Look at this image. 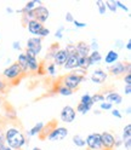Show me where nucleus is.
Returning a JSON list of instances; mask_svg holds the SVG:
<instances>
[{"mask_svg":"<svg viewBox=\"0 0 131 150\" xmlns=\"http://www.w3.org/2000/svg\"><path fill=\"white\" fill-rule=\"evenodd\" d=\"M4 136H5V144L12 150H21L27 143L24 133L17 127H9Z\"/></svg>","mask_w":131,"mask_h":150,"instance_id":"f257e3e1","label":"nucleus"},{"mask_svg":"<svg viewBox=\"0 0 131 150\" xmlns=\"http://www.w3.org/2000/svg\"><path fill=\"white\" fill-rule=\"evenodd\" d=\"M23 75L21 68H20V65H18L16 62L11 63L9 67H6L4 70H3V79L7 82V81H14V80H17V79H20L21 76Z\"/></svg>","mask_w":131,"mask_h":150,"instance_id":"f03ea898","label":"nucleus"},{"mask_svg":"<svg viewBox=\"0 0 131 150\" xmlns=\"http://www.w3.org/2000/svg\"><path fill=\"white\" fill-rule=\"evenodd\" d=\"M83 78L84 76H78V75L73 73H68L67 75H64L62 78L61 83L63 86L70 88L72 91H75L80 86V83H83Z\"/></svg>","mask_w":131,"mask_h":150,"instance_id":"7ed1b4c3","label":"nucleus"},{"mask_svg":"<svg viewBox=\"0 0 131 150\" xmlns=\"http://www.w3.org/2000/svg\"><path fill=\"white\" fill-rule=\"evenodd\" d=\"M68 134H69V131L67 127L56 126L51 129V132L48 134L46 139H48L49 142H61V140L67 138Z\"/></svg>","mask_w":131,"mask_h":150,"instance_id":"20e7f679","label":"nucleus"},{"mask_svg":"<svg viewBox=\"0 0 131 150\" xmlns=\"http://www.w3.org/2000/svg\"><path fill=\"white\" fill-rule=\"evenodd\" d=\"M32 15H33V20L38 21L39 23L44 24L46 21L49 20L50 17V11L49 8L45 5H40V6H35L32 10Z\"/></svg>","mask_w":131,"mask_h":150,"instance_id":"39448f33","label":"nucleus"},{"mask_svg":"<svg viewBox=\"0 0 131 150\" xmlns=\"http://www.w3.org/2000/svg\"><path fill=\"white\" fill-rule=\"evenodd\" d=\"M85 145L88 146V150H103L101 143V133H90L85 139Z\"/></svg>","mask_w":131,"mask_h":150,"instance_id":"423d86ee","label":"nucleus"},{"mask_svg":"<svg viewBox=\"0 0 131 150\" xmlns=\"http://www.w3.org/2000/svg\"><path fill=\"white\" fill-rule=\"evenodd\" d=\"M27 50H31L36 56L40 54L43 51V39L39 36H31L27 40Z\"/></svg>","mask_w":131,"mask_h":150,"instance_id":"0eeeda50","label":"nucleus"},{"mask_svg":"<svg viewBox=\"0 0 131 150\" xmlns=\"http://www.w3.org/2000/svg\"><path fill=\"white\" fill-rule=\"evenodd\" d=\"M60 117H61V121L64 124H70L73 122L74 120L77 119V112H75V109L70 105H66L62 108L61 110V114H60Z\"/></svg>","mask_w":131,"mask_h":150,"instance_id":"6e6552de","label":"nucleus"},{"mask_svg":"<svg viewBox=\"0 0 131 150\" xmlns=\"http://www.w3.org/2000/svg\"><path fill=\"white\" fill-rule=\"evenodd\" d=\"M101 143H102V148L103 150H114V143H115V136L105 131V132L101 133Z\"/></svg>","mask_w":131,"mask_h":150,"instance_id":"1a4fd4ad","label":"nucleus"},{"mask_svg":"<svg viewBox=\"0 0 131 150\" xmlns=\"http://www.w3.org/2000/svg\"><path fill=\"white\" fill-rule=\"evenodd\" d=\"M26 58H27V63H28V70L29 71H38L40 64L38 61V56L34 52H32L31 50H26L24 51Z\"/></svg>","mask_w":131,"mask_h":150,"instance_id":"9d476101","label":"nucleus"},{"mask_svg":"<svg viewBox=\"0 0 131 150\" xmlns=\"http://www.w3.org/2000/svg\"><path fill=\"white\" fill-rule=\"evenodd\" d=\"M107 79H108V73L101 68H97V69L93 70L89 78V80L93 83H96V85H101V83L106 82Z\"/></svg>","mask_w":131,"mask_h":150,"instance_id":"9b49d317","label":"nucleus"},{"mask_svg":"<svg viewBox=\"0 0 131 150\" xmlns=\"http://www.w3.org/2000/svg\"><path fill=\"white\" fill-rule=\"evenodd\" d=\"M108 71L113 76H120V75H125L126 69H125V62H115L114 64L108 65Z\"/></svg>","mask_w":131,"mask_h":150,"instance_id":"f8f14e48","label":"nucleus"},{"mask_svg":"<svg viewBox=\"0 0 131 150\" xmlns=\"http://www.w3.org/2000/svg\"><path fill=\"white\" fill-rule=\"evenodd\" d=\"M68 56H69L68 52L64 49H60L57 52L55 53L53 58H52V63L56 65V67H63L64 63L68 59Z\"/></svg>","mask_w":131,"mask_h":150,"instance_id":"ddd939ff","label":"nucleus"},{"mask_svg":"<svg viewBox=\"0 0 131 150\" xmlns=\"http://www.w3.org/2000/svg\"><path fill=\"white\" fill-rule=\"evenodd\" d=\"M105 95V99L106 102L110 103V104H115V105H119L123 103V97H121L120 93H118L117 91H107L106 93H103Z\"/></svg>","mask_w":131,"mask_h":150,"instance_id":"4468645a","label":"nucleus"},{"mask_svg":"<svg viewBox=\"0 0 131 150\" xmlns=\"http://www.w3.org/2000/svg\"><path fill=\"white\" fill-rule=\"evenodd\" d=\"M90 47L86 41H78L75 44V53L78 57H88L90 54Z\"/></svg>","mask_w":131,"mask_h":150,"instance_id":"2eb2a0df","label":"nucleus"},{"mask_svg":"<svg viewBox=\"0 0 131 150\" xmlns=\"http://www.w3.org/2000/svg\"><path fill=\"white\" fill-rule=\"evenodd\" d=\"M44 122H41V121H39V122H36L31 129H28L27 132H26V139H27V142H29V139L32 138V137H34V136H36L38 134L39 136V133L41 132V129H43V127H44Z\"/></svg>","mask_w":131,"mask_h":150,"instance_id":"dca6fc26","label":"nucleus"},{"mask_svg":"<svg viewBox=\"0 0 131 150\" xmlns=\"http://www.w3.org/2000/svg\"><path fill=\"white\" fill-rule=\"evenodd\" d=\"M43 27H44V24L39 23L38 21L32 20V21L28 22V24H27V29H28V32H29L33 36H38V35H39V32L43 29Z\"/></svg>","mask_w":131,"mask_h":150,"instance_id":"f3484780","label":"nucleus"},{"mask_svg":"<svg viewBox=\"0 0 131 150\" xmlns=\"http://www.w3.org/2000/svg\"><path fill=\"white\" fill-rule=\"evenodd\" d=\"M63 68L67 69V70H73V69L78 68V56H77V53H73V54L68 56V59L64 63Z\"/></svg>","mask_w":131,"mask_h":150,"instance_id":"a211bd4d","label":"nucleus"},{"mask_svg":"<svg viewBox=\"0 0 131 150\" xmlns=\"http://www.w3.org/2000/svg\"><path fill=\"white\" fill-rule=\"evenodd\" d=\"M105 63L107 65H112V64H114L115 62L119 61V52L115 51V50H109L106 56H105Z\"/></svg>","mask_w":131,"mask_h":150,"instance_id":"6ab92c4d","label":"nucleus"},{"mask_svg":"<svg viewBox=\"0 0 131 150\" xmlns=\"http://www.w3.org/2000/svg\"><path fill=\"white\" fill-rule=\"evenodd\" d=\"M16 63H17L18 65H20V68H21V70H22L23 75L29 71V70H28V63H27V58H26L24 52H20V54H18V57H17Z\"/></svg>","mask_w":131,"mask_h":150,"instance_id":"aec40b11","label":"nucleus"},{"mask_svg":"<svg viewBox=\"0 0 131 150\" xmlns=\"http://www.w3.org/2000/svg\"><path fill=\"white\" fill-rule=\"evenodd\" d=\"M89 58V63H90V67L91 65H96V64H100L102 62V54L100 51H91L90 54L88 56Z\"/></svg>","mask_w":131,"mask_h":150,"instance_id":"412c9836","label":"nucleus"},{"mask_svg":"<svg viewBox=\"0 0 131 150\" xmlns=\"http://www.w3.org/2000/svg\"><path fill=\"white\" fill-rule=\"evenodd\" d=\"M56 126H57V125H56V121H55V120L50 121L48 125H44V127H43V129H41V132L39 133L40 139H46L48 134L51 132V129H52L53 127H56Z\"/></svg>","mask_w":131,"mask_h":150,"instance_id":"4be33fe9","label":"nucleus"},{"mask_svg":"<svg viewBox=\"0 0 131 150\" xmlns=\"http://www.w3.org/2000/svg\"><path fill=\"white\" fill-rule=\"evenodd\" d=\"M40 5H44L43 1H40V0H31V1L26 3V5L23 6V8H21V12H22V13L29 12V11L33 10L35 6H40ZM22 13H21V15H22Z\"/></svg>","mask_w":131,"mask_h":150,"instance_id":"5701e85b","label":"nucleus"},{"mask_svg":"<svg viewBox=\"0 0 131 150\" xmlns=\"http://www.w3.org/2000/svg\"><path fill=\"white\" fill-rule=\"evenodd\" d=\"M53 92H55V93H58V95H61V96H66V97H67V96H70V95H73V93H74V91H72L70 88L63 86L61 82L55 87Z\"/></svg>","mask_w":131,"mask_h":150,"instance_id":"b1692460","label":"nucleus"},{"mask_svg":"<svg viewBox=\"0 0 131 150\" xmlns=\"http://www.w3.org/2000/svg\"><path fill=\"white\" fill-rule=\"evenodd\" d=\"M72 142L77 148H84L85 146V139H84L81 136H79V134L73 136L72 137Z\"/></svg>","mask_w":131,"mask_h":150,"instance_id":"393cba45","label":"nucleus"},{"mask_svg":"<svg viewBox=\"0 0 131 150\" xmlns=\"http://www.w3.org/2000/svg\"><path fill=\"white\" fill-rule=\"evenodd\" d=\"M78 68L84 69V70H89L90 68V63L88 57H78Z\"/></svg>","mask_w":131,"mask_h":150,"instance_id":"a878e982","label":"nucleus"},{"mask_svg":"<svg viewBox=\"0 0 131 150\" xmlns=\"http://www.w3.org/2000/svg\"><path fill=\"white\" fill-rule=\"evenodd\" d=\"M131 139V124H127L124 129H123V134H121V140L123 143L126 142V140H130Z\"/></svg>","mask_w":131,"mask_h":150,"instance_id":"bb28decb","label":"nucleus"},{"mask_svg":"<svg viewBox=\"0 0 131 150\" xmlns=\"http://www.w3.org/2000/svg\"><path fill=\"white\" fill-rule=\"evenodd\" d=\"M58 50H60V45H58V44H52V45L50 46V49H49V52L46 53L45 59H52L53 56H55V53L57 52Z\"/></svg>","mask_w":131,"mask_h":150,"instance_id":"cd10ccee","label":"nucleus"},{"mask_svg":"<svg viewBox=\"0 0 131 150\" xmlns=\"http://www.w3.org/2000/svg\"><path fill=\"white\" fill-rule=\"evenodd\" d=\"M92 109L91 105H88V104H83V103H79V104L77 105V110L75 112H79V114H83V115H85L88 114V112Z\"/></svg>","mask_w":131,"mask_h":150,"instance_id":"c85d7f7f","label":"nucleus"},{"mask_svg":"<svg viewBox=\"0 0 131 150\" xmlns=\"http://www.w3.org/2000/svg\"><path fill=\"white\" fill-rule=\"evenodd\" d=\"M45 73L49 74L50 76H56V74H57V67H56V65H55L52 62H50V63L45 67Z\"/></svg>","mask_w":131,"mask_h":150,"instance_id":"c756f323","label":"nucleus"},{"mask_svg":"<svg viewBox=\"0 0 131 150\" xmlns=\"http://www.w3.org/2000/svg\"><path fill=\"white\" fill-rule=\"evenodd\" d=\"M105 5H106V7H107V10L110 11V12L115 13V12L118 11V7H117V5H115L114 0H107V1H105Z\"/></svg>","mask_w":131,"mask_h":150,"instance_id":"7c9ffc66","label":"nucleus"},{"mask_svg":"<svg viewBox=\"0 0 131 150\" xmlns=\"http://www.w3.org/2000/svg\"><path fill=\"white\" fill-rule=\"evenodd\" d=\"M79 103H83V104H88V105L93 107V102L91 99V95H89V93H84V95L81 96V98H80Z\"/></svg>","mask_w":131,"mask_h":150,"instance_id":"2f4dec72","label":"nucleus"},{"mask_svg":"<svg viewBox=\"0 0 131 150\" xmlns=\"http://www.w3.org/2000/svg\"><path fill=\"white\" fill-rule=\"evenodd\" d=\"M96 6L98 8V13L100 15H106L107 7L105 5V1H102V0H97V1H96Z\"/></svg>","mask_w":131,"mask_h":150,"instance_id":"473e14b6","label":"nucleus"},{"mask_svg":"<svg viewBox=\"0 0 131 150\" xmlns=\"http://www.w3.org/2000/svg\"><path fill=\"white\" fill-rule=\"evenodd\" d=\"M91 99L93 102V104H95V103H102V102L106 100L103 93H95L93 96H91Z\"/></svg>","mask_w":131,"mask_h":150,"instance_id":"72a5a7b5","label":"nucleus"},{"mask_svg":"<svg viewBox=\"0 0 131 150\" xmlns=\"http://www.w3.org/2000/svg\"><path fill=\"white\" fill-rule=\"evenodd\" d=\"M112 109H113V104H110V103H108L106 100L100 103V110L101 111H110Z\"/></svg>","mask_w":131,"mask_h":150,"instance_id":"f704fd0d","label":"nucleus"},{"mask_svg":"<svg viewBox=\"0 0 131 150\" xmlns=\"http://www.w3.org/2000/svg\"><path fill=\"white\" fill-rule=\"evenodd\" d=\"M89 47H90V51H98V49H100V45H98V41H97V39H91V42L89 44Z\"/></svg>","mask_w":131,"mask_h":150,"instance_id":"c9c22d12","label":"nucleus"},{"mask_svg":"<svg viewBox=\"0 0 131 150\" xmlns=\"http://www.w3.org/2000/svg\"><path fill=\"white\" fill-rule=\"evenodd\" d=\"M70 73L78 75V76H88V70H84V69H80V68H77V69H73Z\"/></svg>","mask_w":131,"mask_h":150,"instance_id":"e433bc0d","label":"nucleus"},{"mask_svg":"<svg viewBox=\"0 0 131 150\" xmlns=\"http://www.w3.org/2000/svg\"><path fill=\"white\" fill-rule=\"evenodd\" d=\"M66 51L68 52V54H73V53H75V44H73V42H69L67 46H66Z\"/></svg>","mask_w":131,"mask_h":150,"instance_id":"4c0bfd02","label":"nucleus"},{"mask_svg":"<svg viewBox=\"0 0 131 150\" xmlns=\"http://www.w3.org/2000/svg\"><path fill=\"white\" fill-rule=\"evenodd\" d=\"M7 88V82L3 79V76L0 75V93H4Z\"/></svg>","mask_w":131,"mask_h":150,"instance_id":"58836bf2","label":"nucleus"},{"mask_svg":"<svg viewBox=\"0 0 131 150\" xmlns=\"http://www.w3.org/2000/svg\"><path fill=\"white\" fill-rule=\"evenodd\" d=\"M63 32H64V25H60L58 29L55 32V36L57 38V39H62L63 38Z\"/></svg>","mask_w":131,"mask_h":150,"instance_id":"ea45409f","label":"nucleus"},{"mask_svg":"<svg viewBox=\"0 0 131 150\" xmlns=\"http://www.w3.org/2000/svg\"><path fill=\"white\" fill-rule=\"evenodd\" d=\"M50 34V29H49V28H46V27H43V29L39 32V38H41V39H43V38H46V36H48Z\"/></svg>","mask_w":131,"mask_h":150,"instance_id":"a19ab883","label":"nucleus"},{"mask_svg":"<svg viewBox=\"0 0 131 150\" xmlns=\"http://www.w3.org/2000/svg\"><path fill=\"white\" fill-rule=\"evenodd\" d=\"M114 46H115V49H117V50H123V49L125 47V42H124L123 40L118 39V40H115ZM117 50H115V51H117Z\"/></svg>","mask_w":131,"mask_h":150,"instance_id":"79ce46f5","label":"nucleus"},{"mask_svg":"<svg viewBox=\"0 0 131 150\" xmlns=\"http://www.w3.org/2000/svg\"><path fill=\"white\" fill-rule=\"evenodd\" d=\"M12 49H14L15 51H18V52H21V51H22V45H21V42L18 41V40L14 41V42H12Z\"/></svg>","mask_w":131,"mask_h":150,"instance_id":"37998d69","label":"nucleus"},{"mask_svg":"<svg viewBox=\"0 0 131 150\" xmlns=\"http://www.w3.org/2000/svg\"><path fill=\"white\" fill-rule=\"evenodd\" d=\"M73 24H74V27H75L77 29H81V28H85V27H86V23L80 22V21H77V20L73 21Z\"/></svg>","mask_w":131,"mask_h":150,"instance_id":"c03bdc74","label":"nucleus"},{"mask_svg":"<svg viewBox=\"0 0 131 150\" xmlns=\"http://www.w3.org/2000/svg\"><path fill=\"white\" fill-rule=\"evenodd\" d=\"M115 5H117V7H118V8H121V10H123V11L129 12V7H127L125 4L121 3V1H115Z\"/></svg>","mask_w":131,"mask_h":150,"instance_id":"a18cd8bd","label":"nucleus"},{"mask_svg":"<svg viewBox=\"0 0 131 150\" xmlns=\"http://www.w3.org/2000/svg\"><path fill=\"white\" fill-rule=\"evenodd\" d=\"M110 112H112V115H113L114 117H117V119H121L123 116H121V112H120V110H118V109H115V108H113L110 110Z\"/></svg>","mask_w":131,"mask_h":150,"instance_id":"49530a36","label":"nucleus"},{"mask_svg":"<svg viewBox=\"0 0 131 150\" xmlns=\"http://www.w3.org/2000/svg\"><path fill=\"white\" fill-rule=\"evenodd\" d=\"M64 18H66V21H67L68 23H73V21H74V16H73L72 12H66Z\"/></svg>","mask_w":131,"mask_h":150,"instance_id":"de8ad7c7","label":"nucleus"},{"mask_svg":"<svg viewBox=\"0 0 131 150\" xmlns=\"http://www.w3.org/2000/svg\"><path fill=\"white\" fill-rule=\"evenodd\" d=\"M123 80L125 82V85H131V74H125L123 75Z\"/></svg>","mask_w":131,"mask_h":150,"instance_id":"09e8293b","label":"nucleus"},{"mask_svg":"<svg viewBox=\"0 0 131 150\" xmlns=\"http://www.w3.org/2000/svg\"><path fill=\"white\" fill-rule=\"evenodd\" d=\"M123 145V140H121V138L119 137H115V143H114V148H119Z\"/></svg>","mask_w":131,"mask_h":150,"instance_id":"8fccbe9b","label":"nucleus"},{"mask_svg":"<svg viewBox=\"0 0 131 150\" xmlns=\"http://www.w3.org/2000/svg\"><path fill=\"white\" fill-rule=\"evenodd\" d=\"M124 92H125L126 96H130V95H131V85H125Z\"/></svg>","mask_w":131,"mask_h":150,"instance_id":"3c124183","label":"nucleus"},{"mask_svg":"<svg viewBox=\"0 0 131 150\" xmlns=\"http://www.w3.org/2000/svg\"><path fill=\"white\" fill-rule=\"evenodd\" d=\"M123 144H124V146H125L126 150H130L131 149V139L130 140H126V142H124Z\"/></svg>","mask_w":131,"mask_h":150,"instance_id":"603ef678","label":"nucleus"},{"mask_svg":"<svg viewBox=\"0 0 131 150\" xmlns=\"http://www.w3.org/2000/svg\"><path fill=\"white\" fill-rule=\"evenodd\" d=\"M0 143L5 144V136H4V133H3L1 129H0Z\"/></svg>","mask_w":131,"mask_h":150,"instance_id":"864d4df0","label":"nucleus"},{"mask_svg":"<svg viewBox=\"0 0 131 150\" xmlns=\"http://www.w3.org/2000/svg\"><path fill=\"white\" fill-rule=\"evenodd\" d=\"M125 49H126L127 51L131 50V40H127V41H126V44H125Z\"/></svg>","mask_w":131,"mask_h":150,"instance_id":"5fc2aeb1","label":"nucleus"},{"mask_svg":"<svg viewBox=\"0 0 131 150\" xmlns=\"http://www.w3.org/2000/svg\"><path fill=\"white\" fill-rule=\"evenodd\" d=\"M6 12H7L9 15H11V13H14L15 11H14V8H12V7H10V6H7V7H6Z\"/></svg>","mask_w":131,"mask_h":150,"instance_id":"6e6d98bb","label":"nucleus"},{"mask_svg":"<svg viewBox=\"0 0 131 150\" xmlns=\"http://www.w3.org/2000/svg\"><path fill=\"white\" fill-rule=\"evenodd\" d=\"M93 112H95V115H100L102 111H101L100 109H95V110H93Z\"/></svg>","mask_w":131,"mask_h":150,"instance_id":"4d7b16f0","label":"nucleus"},{"mask_svg":"<svg viewBox=\"0 0 131 150\" xmlns=\"http://www.w3.org/2000/svg\"><path fill=\"white\" fill-rule=\"evenodd\" d=\"M126 114H127V115H130V114H131V107H130V105L126 108Z\"/></svg>","mask_w":131,"mask_h":150,"instance_id":"13d9d810","label":"nucleus"},{"mask_svg":"<svg viewBox=\"0 0 131 150\" xmlns=\"http://www.w3.org/2000/svg\"><path fill=\"white\" fill-rule=\"evenodd\" d=\"M32 150H43V149H41V148H39V146H34Z\"/></svg>","mask_w":131,"mask_h":150,"instance_id":"bf43d9fd","label":"nucleus"},{"mask_svg":"<svg viewBox=\"0 0 131 150\" xmlns=\"http://www.w3.org/2000/svg\"><path fill=\"white\" fill-rule=\"evenodd\" d=\"M0 104H1V98H0Z\"/></svg>","mask_w":131,"mask_h":150,"instance_id":"052dcab7","label":"nucleus"},{"mask_svg":"<svg viewBox=\"0 0 131 150\" xmlns=\"http://www.w3.org/2000/svg\"><path fill=\"white\" fill-rule=\"evenodd\" d=\"M75 150H77V149H75Z\"/></svg>","mask_w":131,"mask_h":150,"instance_id":"680f3d73","label":"nucleus"}]
</instances>
